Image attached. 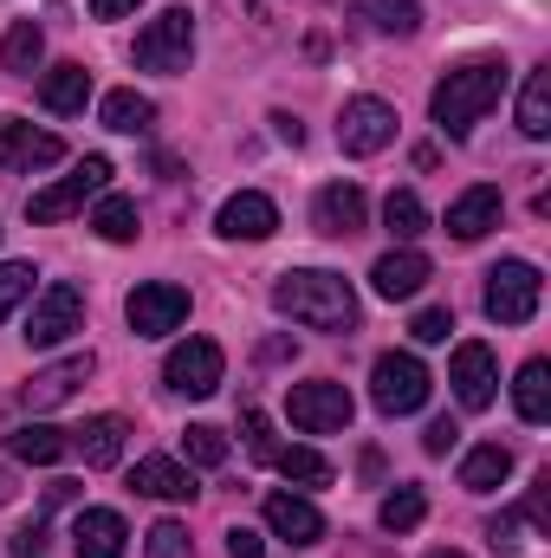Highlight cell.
<instances>
[{
  "instance_id": "obj_1",
  "label": "cell",
  "mask_w": 551,
  "mask_h": 558,
  "mask_svg": "<svg viewBox=\"0 0 551 558\" xmlns=\"http://www.w3.org/2000/svg\"><path fill=\"white\" fill-rule=\"evenodd\" d=\"M273 312L305 325V331H357V292L344 286V274H325V267L279 274Z\"/></svg>"
},
{
  "instance_id": "obj_2",
  "label": "cell",
  "mask_w": 551,
  "mask_h": 558,
  "mask_svg": "<svg viewBox=\"0 0 551 558\" xmlns=\"http://www.w3.org/2000/svg\"><path fill=\"white\" fill-rule=\"evenodd\" d=\"M500 92H506V59H474V65H454V72L434 85L428 111H434V124H441L448 137H467V131L500 105Z\"/></svg>"
},
{
  "instance_id": "obj_3",
  "label": "cell",
  "mask_w": 551,
  "mask_h": 558,
  "mask_svg": "<svg viewBox=\"0 0 551 558\" xmlns=\"http://www.w3.org/2000/svg\"><path fill=\"white\" fill-rule=\"evenodd\" d=\"M428 390H434V377H428V364L409 357V351H383L370 364V403L383 416H415L428 403Z\"/></svg>"
},
{
  "instance_id": "obj_4",
  "label": "cell",
  "mask_w": 551,
  "mask_h": 558,
  "mask_svg": "<svg viewBox=\"0 0 551 558\" xmlns=\"http://www.w3.org/2000/svg\"><path fill=\"white\" fill-rule=\"evenodd\" d=\"M539 299H546V279H539L532 260H500L487 274V318L493 325H532Z\"/></svg>"
},
{
  "instance_id": "obj_5",
  "label": "cell",
  "mask_w": 551,
  "mask_h": 558,
  "mask_svg": "<svg viewBox=\"0 0 551 558\" xmlns=\"http://www.w3.org/2000/svg\"><path fill=\"white\" fill-rule=\"evenodd\" d=\"M188 59H195V13L162 7L137 33V65L143 72H188Z\"/></svg>"
},
{
  "instance_id": "obj_6",
  "label": "cell",
  "mask_w": 551,
  "mask_h": 558,
  "mask_svg": "<svg viewBox=\"0 0 551 558\" xmlns=\"http://www.w3.org/2000/svg\"><path fill=\"white\" fill-rule=\"evenodd\" d=\"M111 189V156H85L72 175H59L52 189H39L33 202H26V215L33 221H65V215H78L91 195H105Z\"/></svg>"
},
{
  "instance_id": "obj_7",
  "label": "cell",
  "mask_w": 551,
  "mask_h": 558,
  "mask_svg": "<svg viewBox=\"0 0 551 558\" xmlns=\"http://www.w3.org/2000/svg\"><path fill=\"white\" fill-rule=\"evenodd\" d=\"M78 325H85V292H78L72 279H52V286L33 299V312H26V344H33V351H52V344H65Z\"/></svg>"
},
{
  "instance_id": "obj_8",
  "label": "cell",
  "mask_w": 551,
  "mask_h": 558,
  "mask_svg": "<svg viewBox=\"0 0 551 558\" xmlns=\"http://www.w3.org/2000/svg\"><path fill=\"white\" fill-rule=\"evenodd\" d=\"M221 377H228V357H221L215 338H188V344H175V351L162 357V384H169L175 397H215Z\"/></svg>"
},
{
  "instance_id": "obj_9",
  "label": "cell",
  "mask_w": 551,
  "mask_h": 558,
  "mask_svg": "<svg viewBox=\"0 0 551 558\" xmlns=\"http://www.w3.org/2000/svg\"><path fill=\"white\" fill-rule=\"evenodd\" d=\"M285 410H292V428H305V435H338V428H351V416H357L351 390L331 384V377H318V384H292Z\"/></svg>"
},
{
  "instance_id": "obj_10",
  "label": "cell",
  "mask_w": 551,
  "mask_h": 558,
  "mask_svg": "<svg viewBox=\"0 0 551 558\" xmlns=\"http://www.w3.org/2000/svg\"><path fill=\"white\" fill-rule=\"evenodd\" d=\"M338 143H344V156H377V149H390V143H396V105H383V98H344V111H338Z\"/></svg>"
},
{
  "instance_id": "obj_11",
  "label": "cell",
  "mask_w": 551,
  "mask_h": 558,
  "mask_svg": "<svg viewBox=\"0 0 551 558\" xmlns=\"http://www.w3.org/2000/svg\"><path fill=\"white\" fill-rule=\"evenodd\" d=\"M448 384H454V403L461 410H493V397H500V357H493V344H480V338L454 344Z\"/></svg>"
},
{
  "instance_id": "obj_12",
  "label": "cell",
  "mask_w": 551,
  "mask_h": 558,
  "mask_svg": "<svg viewBox=\"0 0 551 558\" xmlns=\"http://www.w3.org/2000/svg\"><path fill=\"white\" fill-rule=\"evenodd\" d=\"M124 318H131L137 338H169V331L188 318V292L169 286V279H149V286H137V292L124 299Z\"/></svg>"
},
{
  "instance_id": "obj_13",
  "label": "cell",
  "mask_w": 551,
  "mask_h": 558,
  "mask_svg": "<svg viewBox=\"0 0 551 558\" xmlns=\"http://www.w3.org/2000/svg\"><path fill=\"white\" fill-rule=\"evenodd\" d=\"M91 371H98V357H91V351H72V357L33 371V384H20V403H26V410H59V403H72V390H78Z\"/></svg>"
},
{
  "instance_id": "obj_14",
  "label": "cell",
  "mask_w": 551,
  "mask_h": 558,
  "mask_svg": "<svg viewBox=\"0 0 551 558\" xmlns=\"http://www.w3.org/2000/svg\"><path fill=\"white\" fill-rule=\"evenodd\" d=\"M59 156H65V143L52 137V131H33L26 118H0V169L33 175V169H46Z\"/></svg>"
},
{
  "instance_id": "obj_15",
  "label": "cell",
  "mask_w": 551,
  "mask_h": 558,
  "mask_svg": "<svg viewBox=\"0 0 551 558\" xmlns=\"http://www.w3.org/2000/svg\"><path fill=\"white\" fill-rule=\"evenodd\" d=\"M364 215H370V202H364L357 182H325V189L311 195V228L331 234V241H351V234L364 228Z\"/></svg>"
},
{
  "instance_id": "obj_16",
  "label": "cell",
  "mask_w": 551,
  "mask_h": 558,
  "mask_svg": "<svg viewBox=\"0 0 551 558\" xmlns=\"http://www.w3.org/2000/svg\"><path fill=\"white\" fill-rule=\"evenodd\" d=\"M215 228H221L228 241H267V234L279 228L273 195H260V189H241V195H228V202H221V215H215Z\"/></svg>"
},
{
  "instance_id": "obj_17",
  "label": "cell",
  "mask_w": 551,
  "mask_h": 558,
  "mask_svg": "<svg viewBox=\"0 0 551 558\" xmlns=\"http://www.w3.org/2000/svg\"><path fill=\"white\" fill-rule=\"evenodd\" d=\"M124 539H131V526L111 507H85L72 520V553L78 558H124Z\"/></svg>"
},
{
  "instance_id": "obj_18",
  "label": "cell",
  "mask_w": 551,
  "mask_h": 558,
  "mask_svg": "<svg viewBox=\"0 0 551 558\" xmlns=\"http://www.w3.org/2000/svg\"><path fill=\"white\" fill-rule=\"evenodd\" d=\"M131 487L149 494V500H169V507H188L201 487H195V474L182 468V461H169V454H143L137 474H131Z\"/></svg>"
},
{
  "instance_id": "obj_19",
  "label": "cell",
  "mask_w": 551,
  "mask_h": 558,
  "mask_svg": "<svg viewBox=\"0 0 551 558\" xmlns=\"http://www.w3.org/2000/svg\"><path fill=\"white\" fill-rule=\"evenodd\" d=\"M500 208H506L500 189H493V182H474L467 195L448 202V234H454V241H480L487 228H500Z\"/></svg>"
},
{
  "instance_id": "obj_20",
  "label": "cell",
  "mask_w": 551,
  "mask_h": 558,
  "mask_svg": "<svg viewBox=\"0 0 551 558\" xmlns=\"http://www.w3.org/2000/svg\"><path fill=\"white\" fill-rule=\"evenodd\" d=\"M72 448L85 454V468H118L131 448V422L124 416H91L85 428H72Z\"/></svg>"
},
{
  "instance_id": "obj_21",
  "label": "cell",
  "mask_w": 551,
  "mask_h": 558,
  "mask_svg": "<svg viewBox=\"0 0 551 558\" xmlns=\"http://www.w3.org/2000/svg\"><path fill=\"white\" fill-rule=\"evenodd\" d=\"M267 526L279 539H292V546H318L325 539V513L311 500H298V494H267Z\"/></svg>"
},
{
  "instance_id": "obj_22",
  "label": "cell",
  "mask_w": 551,
  "mask_h": 558,
  "mask_svg": "<svg viewBox=\"0 0 551 558\" xmlns=\"http://www.w3.org/2000/svg\"><path fill=\"white\" fill-rule=\"evenodd\" d=\"M428 254H415V247H396V254H383L377 267H370V286L383 292V299H415L421 286H428Z\"/></svg>"
},
{
  "instance_id": "obj_23",
  "label": "cell",
  "mask_w": 551,
  "mask_h": 558,
  "mask_svg": "<svg viewBox=\"0 0 551 558\" xmlns=\"http://www.w3.org/2000/svg\"><path fill=\"white\" fill-rule=\"evenodd\" d=\"M39 105H46L52 118H78V111L91 105V72H85V65H52V72L39 78Z\"/></svg>"
},
{
  "instance_id": "obj_24",
  "label": "cell",
  "mask_w": 551,
  "mask_h": 558,
  "mask_svg": "<svg viewBox=\"0 0 551 558\" xmlns=\"http://www.w3.org/2000/svg\"><path fill=\"white\" fill-rule=\"evenodd\" d=\"M65 448H72V435H65V428H46V422H26V428L7 435V454H13V461H33V468H52Z\"/></svg>"
},
{
  "instance_id": "obj_25",
  "label": "cell",
  "mask_w": 551,
  "mask_h": 558,
  "mask_svg": "<svg viewBox=\"0 0 551 558\" xmlns=\"http://www.w3.org/2000/svg\"><path fill=\"white\" fill-rule=\"evenodd\" d=\"M506 474H513V448H500V441H480L461 461V487L467 494H493V487H506Z\"/></svg>"
},
{
  "instance_id": "obj_26",
  "label": "cell",
  "mask_w": 551,
  "mask_h": 558,
  "mask_svg": "<svg viewBox=\"0 0 551 558\" xmlns=\"http://www.w3.org/2000/svg\"><path fill=\"white\" fill-rule=\"evenodd\" d=\"M513 410H519V422H551V364L546 357L519 364V377H513Z\"/></svg>"
},
{
  "instance_id": "obj_27",
  "label": "cell",
  "mask_w": 551,
  "mask_h": 558,
  "mask_svg": "<svg viewBox=\"0 0 551 558\" xmlns=\"http://www.w3.org/2000/svg\"><path fill=\"white\" fill-rule=\"evenodd\" d=\"M519 131H526V137H551V65L526 72V92H519Z\"/></svg>"
},
{
  "instance_id": "obj_28",
  "label": "cell",
  "mask_w": 551,
  "mask_h": 558,
  "mask_svg": "<svg viewBox=\"0 0 551 558\" xmlns=\"http://www.w3.org/2000/svg\"><path fill=\"white\" fill-rule=\"evenodd\" d=\"M91 228H98V241H111V247H124V241H137V202L131 195H105L98 208H91Z\"/></svg>"
},
{
  "instance_id": "obj_29",
  "label": "cell",
  "mask_w": 551,
  "mask_h": 558,
  "mask_svg": "<svg viewBox=\"0 0 551 558\" xmlns=\"http://www.w3.org/2000/svg\"><path fill=\"white\" fill-rule=\"evenodd\" d=\"M149 124H156V105H149L143 92H131V85H124V92H111V98H105V131H124V137H143Z\"/></svg>"
},
{
  "instance_id": "obj_30",
  "label": "cell",
  "mask_w": 551,
  "mask_h": 558,
  "mask_svg": "<svg viewBox=\"0 0 551 558\" xmlns=\"http://www.w3.org/2000/svg\"><path fill=\"white\" fill-rule=\"evenodd\" d=\"M39 59H46V33H39L33 20H13L7 39H0V65H7V72H33Z\"/></svg>"
},
{
  "instance_id": "obj_31",
  "label": "cell",
  "mask_w": 551,
  "mask_h": 558,
  "mask_svg": "<svg viewBox=\"0 0 551 558\" xmlns=\"http://www.w3.org/2000/svg\"><path fill=\"white\" fill-rule=\"evenodd\" d=\"M383 228H390L396 241H415V234L428 228V208H421L415 189H390V202H383Z\"/></svg>"
},
{
  "instance_id": "obj_32",
  "label": "cell",
  "mask_w": 551,
  "mask_h": 558,
  "mask_svg": "<svg viewBox=\"0 0 551 558\" xmlns=\"http://www.w3.org/2000/svg\"><path fill=\"white\" fill-rule=\"evenodd\" d=\"M377 520H383V533H415V526L428 520V500H421V487H396V494L377 507Z\"/></svg>"
},
{
  "instance_id": "obj_33",
  "label": "cell",
  "mask_w": 551,
  "mask_h": 558,
  "mask_svg": "<svg viewBox=\"0 0 551 558\" xmlns=\"http://www.w3.org/2000/svg\"><path fill=\"white\" fill-rule=\"evenodd\" d=\"M273 468L285 481H298V487H325V481H331V461H325L318 448H279Z\"/></svg>"
},
{
  "instance_id": "obj_34",
  "label": "cell",
  "mask_w": 551,
  "mask_h": 558,
  "mask_svg": "<svg viewBox=\"0 0 551 558\" xmlns=\"http://www.w3.org/2000/svg\"><path fill=\"white\" fill-rule=\"evenodd\" d=\"M182 454H188L195 468H221V461H228V435H221L215 422H195V428H182Z\"/></svg>"
},
{
  "instance_id": "obj_35",
  "label": "cell",
  "mask_w": 551,
  "mask_h": 558,
  "mask_svg": "<svg viewBox=\"0 0 551 558\" xmlns=\"http://www.w3.org/2000/svg\"><path fill=\"white\" fill-rule=\"evenodd\" d=\"M143 558H195L188 526H182V520H156V526H149V546H143Z\"/></svg>"
},
{
  "instance_id": "obj_36",
  "label": "cell",
  "mask_w": 551,
  "mask_h": 558,
  "mask_svg": "<svg viewBox=\"0 0 551 558\" xmlns=\"http://www.w3.org/2000/svg\"><path fill=\"white\" fill-rule=\"evenodd\" d=\"M370 13H377L383 33H403V39L421 26V0H370Z\"/></svg>"
},
{
  "instance_id": "obj_37",
  "label": "cell",
  "mask_w": 551,
  "mask_h": 558,
  "mask_svg": "<svg viewBox=\"0 0 551 558\" xmlns=\"http://www.w3.org/2000/svg\"><path fill=\"white\" fill-rule=\"evenodd\" d=\"M448 331H454V312H448V305H421V312L409 318L415 344H448Z\"/></svg>"
},
{
  "instance_id": "obj_38",
  "label": "cell",
  "mask_w": 551,
  "mask_h": 558,
  "mask_svg": "<svg viewBox=\"0 0 551 558\" xmlns=\"http://www.w3.org/2000/svg\"><path fill=\"white\" fill-rule=\"evenodd\" d=\"M33 279H39V274H33L26 260H0V318H7V312L33 292Z\"/></svg>"
},
{
  "instance_id": "obj_39",
  "label": "cell",
  "mask_w": 551,
  "mask_h": 558,
  "mask_svg": "<svg viewBox=\"0 0 551 558\" xmlns=\"http://www.w3.org/2000/svg\"><path fill=\"white\" fill-rule=\"evenodd\" d=\"M532 513L519 507V513H493V526H487V539H493V553H519L526 539H519V526H526Z\"/></svg>"
},
{
  "instance_id": "obj_40",
  "label": "cell",
  "mask_w": 551,
  "mask_h": 558,
  "mask_svg": "<svg viewBox=\"0 0 551 558\" xmlns=\"http://www.w3.org/2000/svg\"><path fill=\"white\" fill-rule=\"evenodd\" d=\"M46 546H52V539H46V520H26V526L7 539V553L13 558H46Z\"/></svg>"
},
{
  "instance_id": "obj_41",
  "label": "cell",
  "mask_w": 551,
  "mask_h": 558,
  "mask_svg": "<svg viewBox=\"0 0 551 558\" xmlns=\"http://www.w3.org/2000/svg\"><path fill=\"white\" fill-rule=\"evenodd\" d=\"M241 428H247V448H254L260 461H273V454H279V441H273V422L260 416V410H247V422H241Z\"/></svg>"
},
{
  "instance_id": "obj_42",
  "label": "cell",
  "mask_w": 551,
  "mask_h": 558,
  "mask_svg": "<svg viewBox=\"0 0 551 558\" xmlns=\"http://www.w3.org/2000/svg\"><path fill=\"white\" fill-rule=\"evenodd\" d=\"M454 441H461V422H454V416H434V422H428V435H421V448H428V454H448Z\"/></svg>"
},
{
  "instance_id": "obj_43",
  "label": "cell",
  "mask_w": 551,
  "mask_h": 558,
  "mask_svg": "<svg viewBox=\"0 0 551 558\" xmlns=\"http://www.w3.org/2000/svg\"><path fill=\"white\" fill-rule=\"evenodd\" d=\"M228 558H267L260 533H254V526H228Z\"/></svg>"
},
{
  "instance_id": "obj_44",
  "label": "cell",
  "mask_w": 551,
  "mask_h": 558,
  "mask_svg": "<svg viewBox=\"0 0 551 558\" xmlns=\"http://www.w3.org/2000/svg\"><path fill=\"white\" fill-rule=\"evenodd\" d=\"M273 137H279V143H292V149H298V143H305V124H298L292 111H273Z\"/></svg>"
},
{
  "instance_id": "obj_45",
  "label": "cell",
  "mask_w": 551,
  "mask_h": 558,
  "mask_svg": "<svg viewBox=\"0 0 551 558\" xmlns=\"http://www.w3.org/2000/svg\"><path fill=\"white\" fill-rule=\"evenodd\" d=\"M143 0H91V20H124V13H137Z\"/></svg>"
},
{
  "instance_id": "obj_46",
  "label": "cell",
  "mask_w": 551,
  "mask_h": 558,
  "mask_svg": "<svg viewBox=\"0 0 551 558\" xmlns=\"http://www.w3.org/2000/svg\"><path fill=\"white\" fill-rule=\"evenodd\" d=\"M7 500H13V474L0 468V507H7Z\"/></svg>"
},
{
  "instance_id": "obj_47",
  "label": "cell",
  "mask_w": 551,
  "mask_h": 558,
  "mask_svg": "<svg viewBox=\"0 0 551 558\" xmlns=\"http://www.w3.org/2000/svg\"><path fill=\"white\" fill-rule=\"evenodd\" d=\"M428 558H467V553H448V546H441V553H428Z\"/></svg>"
}]
</instances>
